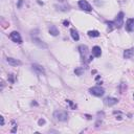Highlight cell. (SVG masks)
Instances as JSON below:
<instances>
[{"mask_svg":"<svg viewBox=\"0 0 134 134\" xmlns=\"http://www.w3.org/2000/svg\"><path fill=\"white\" fill-rule=\"evenodd\" d=\"M6 62L10 65V66H19L21 65V61L17 60V59H14V58H6Z\"/></svg>","mask_w":134,"mask_h":134,"instance_id":"cell-11","label":"cell"},{"mask_svg":"<svg viewBox=\"0 0 134 134\" xmlns=\"http://www.w3.org/2000/svg\"><path fill=\"white\" fill-rule=\"evenodd\" d=\"M79 51H80V54H81V58H82V61H86L87 57H88V47L86 45H80L79 46Z\"/></svg>","mask_w":134,"mask_h":134,"instance_id":"cell-4","label":"cell"},{"mask_svg":"<svg viewBox=\"0 0 134 134\" xmlns=\"http://www.w3.org/2000/svg\"><path fill=\"white\" fill-rule=\"evenodd\" d=\"M70 35H71V37H72V39H73L74 41H79V40H80L79 32H77L75 29H71V30H70Z\"/></svg>","mask_w":134,"mask_h":134,"instance_id":"cell-15","label":"cell"},{"mask_svg":"<svg viewBox=\"0 0 134 134\" xmlns=\"http://www.w3.org/2000/svg\"><path fill=\"white\" fill-rule=\"evenodd\" d=\"M9 39L15 43H18V44L22 43V38H21V36L18 31H12L9 34Z\"/></svg>","mask_w":134,"mask_h":134,"instance_id":"cell-5","label":"cell"},{"mask_svg":"<svg viewBox=\"0 0 134 134\" xmlns=\"http://www.w3.org/2000/svg\"><path fill=\"white\" fill-rule=\"evenodd\" d=\"M0 118H1V126H3L4 125V118H3V116H1Z\"/></svg>","mask_w":134,"mask_h":134,"instance_id":"cell-22","label":"cell"},{"mask_svg":"<svg viewBox=\"0 0 134 134\" xmlns=\"http://www.w3.org/2000/svg\"><path fill=\"white\" fill-rule=\"evenodd\" d=\"M104 103H105V105H107V106L111 107V106H113V105L117 104V103H118V99H117V98H115V97H106V98H105V100H104Z\"/></svg>","mask_w":134,"mask_h":134,"instance_id":"cell-8","label":"cell"},{"mask_svg":"<svg viewBox=\"0 0 134 134\" xmlns=\"http://www.w3.org/2000/svg\"><path fill=\"white\" fill-rule=\"evenodd\" d=\"M23 0H19V3H18V7H21V4H22Z\"/></svg>","mask_w":134,"mask_h":134,"instance_id":"cell-23","label":"cell"},{"mask_svg":"<svg viewBox=\"0 0 134 134\" xmlns=\"http://www.w3.org/2000/svg\"><path fill=\"white\" fill-rule=\"evenodd\" d=\"M48 31H49V34L51 35V36H53V37H55V36H58L59 35V29L57 28V26L55 25H49V28H48Z\"/></svg>","mask_w":134,"mask_h":134,"instance_id":"cell-13","label":"cell"},{"mask_svg":"<svg viewBox=\"0 0 134 134\" xmlns=\"http://www.w3.org/2000/svg\"><path fill=\"white\" fill-rule=\"evenodd\" d=\"M66 102H67V103L69 104V106L71 107V109H75V108H76V105H75V104H73V103H72L71 100H69V99H67Z\"/></svg>","mask_w":134,"mask_h":134,"instance_id":"cell-18","label":"cell"},{"mask_svg":"<svg viewBox=\"0 0 134 134\" xmlns=\"http://www.w3.org/2000/svg\"><path fill=\"white\" fill-rule=\"evenodd\" d=\"M32 41H34V43L36 44V45H38L39 47H41V48H47L48 46H47V44H45L44 42H42L39 38H37V37H32Z\"/></svg>","mask_w":134,"mask_h":134,"instance_id":"cell-10","label":"cell"},{"mask_svg":"<svg viewBox=\"0 0 134 134\" xmlns=\"http://www.w3.org/2000/svg\"><path fill=\"white\" fill-rule=\"evenodd\" d=\"M53 116L59 121H66L68 119V113L64 110H55L53 112Z\"/></svg>","mask_w":134,"mask_h":134,"instance_id":"cell-2","label":"cell"},{"mask_svg":"<svg viewBox=\"0 0 134 134\" xmlns=\"http://www.w3.org/2000/svg\"><path fill=\"white\" fill-rule=\"evenodd\" d=\"M32 70L37 73V74H40V75H45V70L44 68L41 66V65H38V64H32Z\"/></svg>","mask_w":134,"mask_h":134,"instance_id":"cell-7","label":"cell"},{"mask_svg":"<svg viewBox=\"0 0 134 134\" xmlns=\"http://www.w3.org/2000/svg\"><path fill=\"white\" fill-rule=\"evenodd\" d=\"M89 92L94 96H103L105 93V90L100 86H94L89 89Z\"/></svg>","mask_w":134,"mask_h":134,"instance_id":"cell-3","label":"cell"},{"mask_svg":"<svg viewBox=\"0 0 134 134\" xmlns=\"http://www.w3.org/2000/svg\"><path fill=\"white\" fill-rule=\"evenodd\" d=\"M134 55V48H131V49H127L124 51V57L126 59H130Z\"/></svg>","mask_w":134,"mask_h":134,"instance_id":"cell-14","label":"cell"},{"mask_svg":"<svg viewBox=\"0 0 134 134\" xmlns=\"http://www.w3.org/2000/svg\"><path fill=\"white\" fill-rule=\"evenodd\" d=\"M83 72H84V69H83L82 67H79V68H75V69H74V73H75L76 75H82Z\"/></svg>","mask_w":134,"mask_h":134,"instance_id":"cell-17","label":"cell"},{"mask_svg":"<svg viewBox=\"0 0 134 134\" xmlns=\"http://www.w3.org/2000/svg\"><path fill=\"white\" fill-rule=\"evenodd\" d=\"M124 16H125L124 13L120 12V13L117 14V16L115 17L114 21L107 22L108 23V31H111L114 28H120L124 25Z\"/></svg>","mask_w":134,"mask_h":134,"instance_id":"cell-1","label":"cell"},{"mask_svg":"<svg viewBox=\"0 0 134 134\" xmlns=\"http://www.w3.org/2000/svg\"><path fill=\"white\" fill-rule=\"evenodd\" d=\"M86 116H87L88 119H91V116H90V115H86Z\"/></svg>","mask_w":134,"mask_h":134,"instance_id":"cell-24","label":"cell"},{"mask_svg":"<svg viewBox=\"0 0 134 134\" xmlns=\"http://www.w3.org/2000/svg\"><path fill=\"white\" fill-rule=\"evenodd\" d=\"M126 29L128 31L134 30V18H130V19L127 20V22H126Z\"/></svg>","mask_w":134,"mask_h":134,"instance_id":"cell-9","label":"cell"},{"mask_svg":"<svg viewBox=\"0 0 134 134\" xmlns=\"http://www.w3.org/2000/svg\"><path fill=\"white\" fill-rule=\"evenodd\" d=\"M38 124H39V126H42V125H44V124H45V119H43V118H40V119L38 120Z\"/></svg>","mask_w":134,"mask_h":134,"instance_id":"cell-19","label":"cell"},{"mask_svg":"<svg viewBox=\"0 0 134 134\" xmlns=\"http://www.w3.org/2000/svg\"><path fill=\"white\" fill-rule=\"evenodd\" d=\"M79 6H80L81 9L86 10V12H90V10L92 9L91 5H90L86 0H80V1H79Z\"/></svg>","mask_w":134,"mask_h":134,"instance_id":"cell-6","label":"cell"},{"mask_svg":"<svg viewBox=\"0 0 134 134\" xmlns=\"http://www.w3.org/2000/svg\"><path fill=\"white\" fill-rule=\"evenodd\" d=\"M88 36L89 37H92V38H96L99 36V32L97 30H89L88 31Z\"/></svg>","mask_w":134,"mask_h":134,"instance_id":"cell-16","label":"cell"},{"mask_svg":"<svg viewBox=\"0 0 134 134\" xmlns=\"http://www.w3.org/2000/svg\"><path fill=\"white\" fill-rule=\"evenodd\" d=\"M91 53H92V55L95 57V58L100 57V54H102V49H100V47H99V46H94V47L92 48V50H91Z\"/></svg>","mask_w":134,"mask_h":134,"instance_id":"cell-12","label":"cell"},{"mask_svg":"<svg viewBox=\"0 0 134 134\" xmlns=\"http://www.w3.org/2000/svg\"><path fill=\"white\" fill-rule=\"evenodd\" d=\"M8 80H9L10 83H14V82H15V80H14V74H9V75H8Z\"/></svg>","mask_w":134,"mask_h":134,"instance_id":"cell-20","label":"cell"},{"mask_svg":"<svg viewBox=\"0 0 134 134\" xmlns=\"http://www.w3.org/2000/svg\"><path fill=\"white\" fill-rule=\"evenodd\" d=\"M63 24H64V26H68L69 25V21L68 20H65V21H63Z\"/></svg>","mask_w":134,"mask_h":134,"instance_id":"cell-21","label":"cell"}]
</instances>
